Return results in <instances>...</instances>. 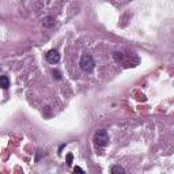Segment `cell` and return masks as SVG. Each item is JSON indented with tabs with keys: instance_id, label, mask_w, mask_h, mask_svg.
Wrapping results in <instances>:
<instances>
[{
	"instance_id": "obj_1",
	"label": "cell",
	"mask_w": 174,
	"mask_h": 174,
	"mask_svg": "<svg viewBox=\"0 0 174 174\" xmlns=\"http://www.w3.org/2000/svg\"><path fill=\"white\" fill-rule=\"evenodd\" d=\"M108 143H109V135L106 131L101 129V131H98L94 135V144L97 148H103V147L108 146Z\"/></svg>"
},
{
	"instance_id": "obj_2",
	"label": "cell",
	"mask_w": 174,
	"mask_h": 174,
	"mask_svg": "<svg viewBox=\"0 0 174 174\" xmlns=\"http://www.w3.org/2000/svg\"><path fill=\"white\" fill-rule=\"evenodd\" d=\"M94 65H95V63L90 54H83L82 59H80V68L86 72H91L94 69Z\"/></svg>"
},
{
	"instance_id": "obj_3",
	"label": "cell",
	"mask_w": 174,
	"mask_h": 174,
	"mask_svg": "<svg viewBox=\"0 0 174 174\" xmlns=\"http://www.w3.org/2000/svg\"><path fill=\"white\" fill-rule=\"evenodd\" d=\"M46 60H48V63H50V64H57V63L60 61V54H59L57 50L52 49L46 53Z\"/></svg>"
},
{
	"instance_id": "obj_4",
	"label": "cell",
	"mask_w": 174,
	"mask_h": 174,
	"mask_svg": "<svg viewBox=\"0 0 174 174\" xmlns=\"http://www.w3.org/2000/svg\"><path fill=\"white\" fill-rule=\"evenodd\" d=\"M0 82H2V87L4 88V90H7V88L10 87V80H8V78H7L6 75H3L2 78H0Z\"/></svg>"
},
{
	"instance_id": "obj_5",
	"label": "cell",
	"mask_w": 174,
	"mask_h": 174,
	"mask_svg": "<svg viewBox=\"0 0 174 174\" xmlns=\"http://www.w3.org/2000/svg\"><path fill=\"white\" fill-rule=\"evenodd\" d=\"M54 21L53 18H45V19H44V22H42V25L45 26V27H50V26H53L54 25Z\"/></svg>"
},
{
	"instance_id": "obj_6",
	"label": "cell",
	"mask_w": 174,
	"mask_h": 174,
	"mask_svg": "<svg viewBox=\"0 0 174 174\" xmlns=\"http://www.w3.org/2000/svg\"><path fill=\"white\" fill-rule=\"evenodd\" d=\"M110 172H112L113 174H120V173H121V174H124V173H125V170H124L123 167H121V166H113Z\"/></svg>"
},
{
	"instance_id": "obj_7",
	"label": "cell",
	"mask_w": 174,
	"mask_h": 174,
	"mask_svg": "<svg viewBox=\"0 0 174 174\" xmlns=\"http://www.w3.org/2000/svg\"><path fill=\"white\" fill-rule=\"evenodd\" d=\"M53 75H54V78H56V79H61V73L59 72V71H53Z\"/></svg>"
},
{
	"instance_id": "obj_8",
	"label": "cell",
	"mask_w": 174,
	"mask_h": 174,
	"mask_svg": "<svg viewBox=\"0 0 174 174\" xmlns=\"http://www.w3.org/2000/svg\"><path fill=\"white\" fill-rule=\"evenodd\" d=\"M73 172H75V173H82V174L84 173L83 169H80V167H75V169H73Z\"/></svg>"
},
{
	"instance_id": "obj_9",
	"label": "cell",
	"mask_w": 174,
	"mask_h": 174,
	"mask_svg": "<svg viewBox=\"0 0 174 174\" xmlns=\"http://www.w3.org/2000/svg\"><path fill=\"white\" fill-rule=\"evenodd\" d=\"M67 161H68V165H71V162H72V155H68V158H67Z\"/></svg>"
}]
</instances>
